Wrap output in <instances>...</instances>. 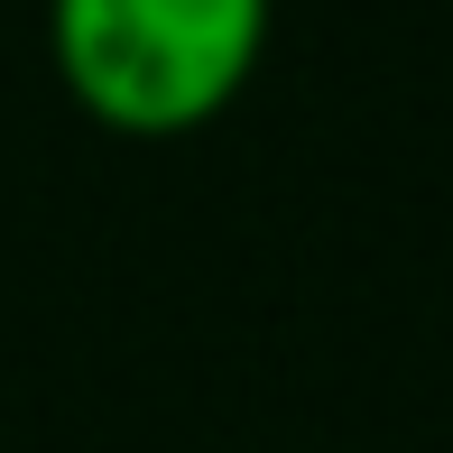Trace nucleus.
Listing matches in <instances>:
<instances>
[{
	"label": "nucleus",
	"instance_id": "1",
	"mask_svg": "<svg viewBox=\"0 0 453 453\" xmlns=\"http://www.w3.org/2000/svg\"><path fill=\"white\" fill-rule=\"evenodd\" d=\"M47 47L102 130L176 139L259 74L269 0H47Z\"/></svg>",
	"mask_w": 453,
	"mask_h": 453
}]
</instances>
